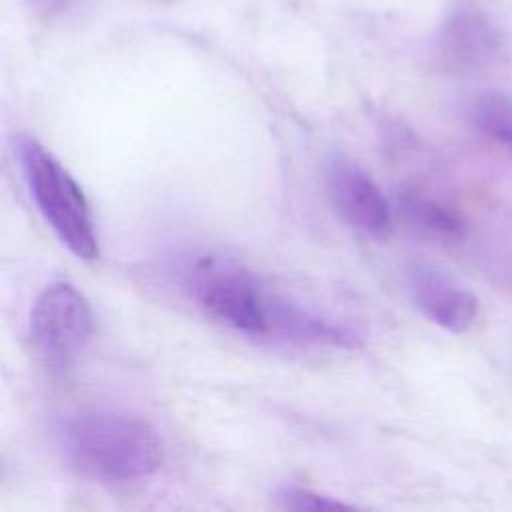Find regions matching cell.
Listing matches in <instances>:
<instances>
[{"label": "cell", "mask_w": 512, "mask_h": 512, "mask_svg": "<svg viewBox=\"0 0 512 512\" xmlns=\"http://www.w3.org/2000/svg\"><path fill=\"white\" fill-rule=\"evenodd\" d=\"M406 284L416 308L436 326L462 334L478 320V298L440 266L414 262L406 272Z\"/></svg>", "instance_id": "52a82bcc"}, {"label": "cell", "mask_w": 512, "mask_h": 512, "mask_svg": "<svg viewBox=\"0 0 512 512\" xmlns=\"http://www.w3.org/2000/svg\"><path fill=\"white\" fill-rule=\"evenodd\" d=\"M398 206L412 226L434 238L456 242L466 234L464 216L456 208L424 194L422 190L404 188L398 194Z\"/></svg>", "instance_id": "ba28073f"}, {"label": "cell", "mask_w": 512, "mask_h": 512, "mask_svg": "<svg viewBox=\"0 0 512 512\" xmlns=\"http://www.w3.org/2000/svg\"><path fill=\"white\" fill-rule=\"evenodd\" d=\"M94 316L70 282L48 284L32 304L28 330L34 350L52 368H68L92 338Z\"/></svg>", "instance_id": "277c9868"}, {"label": "cell", "mask_w": 512, "mask_h": 512, "mask_svg": "<svg viewBox=\"0 0 512 512\" xmlns=\"http://www.w3.org/2000/svg\"><path fill=\"white\" fill-rule=\"evenodd\" d=\"M502 36L492 20L472 2H458L440 26L438 64L458 76L484 72L500 54Z\"/></svg>", "instance_id": "8992f818"}, {"label": "cell", "mask_w": 512, "mask_h": 512, "mask_svg": "<svg viewBox=\"0 0 512 512\" xmlns=\"http://www.w3.org/2000/svg\"><path fill=\"white\" fill-rule=\"evenodd\" d=\"M322 170L326 194L338 216L370 238H388L392 232V208L374 178L342 152L328 154Z\"/></svg>", "instance_id": "5b68a950"}, {"label": "cell", "mask_w": 512, "mask_h": 512, "mask_svg": "<svg viewBox=\"0 0 512 512\" xmlns=\"http://www.w3.org/2000/svg\"><path fill=\"white\" fill-rule=\"evenodd\" d=\"M468 118L486 138L512 154V98L500 90L478 92L468 104Z\"/></svg>", "instance_id": "9c48e42d"}, {"label": "cell", "mask_w": 512, "mask_h": 512, "mask_svg": "<svg viewBox=\"0 0 512 512\" xmlns=\"http://www.w3.org/2000/svg\"><path fill=\"white\" fill-rule=\"evenodd\" d=\"M278 504L284 510H336V508H352V504L342 502L338 498H332L328 494H320L310 488H300V486H286L278 494Z\"/></svg>", "instance_id": "30bf717a"}, {"label": "cell", "mask_w": 512, "mask_h": 512, "mask_svg": "<svg viewBox=\"0 0 512 512\" xmlns=\"http://www.w3.org/2000/svg\"><path fill=\"white\" fill-rule=\"evenodd\" d=\"M188 296L216 322L252 338L272 340L276 306L282 294L250 270L220 256H198L182 266Z\"/></svg>", "instance_id": "7a4b0ae2"}, {"label": "cell", "mask_w": 512, "mask_h": 512, "mask_svg": "<svg viewBox=\"0 0 512 512\" xmlns=\"http://www.w3.org/2000/svg\"><path fill=\"white\" fill-rule=\"evenodd\" d=\"M32 6L44 10V12H62L66 10L74 0H28Z\"/></svg>", "instance_id": "8fae6325"}, {"label": "cell", "mask_w": 512, "mask_h": 512, "mask_svg": "<svg viewBox=\"0 0 512 512\" xmlns=\"http://www.w3.org/2000/svg\"><path fill=\"white\" fill-rule=\"evenodd\" d=\"M16 150L26 186L44 222L76 258L96 260L100 256L98 232L82 186L32 136H20Z\"/></svg>", "instance_id": "3957f363"}, {"label": "cell", "mask_w": 512, "mask_h": 512, "mask_svg": "<svg viewBox=\"0 0 512 512\" xmlns=\"http://www.w3.org/2000/svg\"><path fill=\"white\" fill-rule=\"evenodd\" d=\"M60 448L68 466L98 484H134L158 472L164 442L158 430L136 416L86 412L60 428Z\"/></svg>", "instance_id": "6da1fadb"}]
</instances>
